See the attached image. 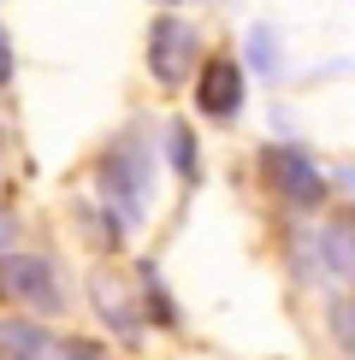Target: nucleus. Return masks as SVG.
I'll use <instances>...</instances> for the list:
<instances>
[{"label":"nucleus","instance_id":"1","mask_svg":"<svg viewBox=\"0 0 355 360\" xmlns=\"http://www.w3.org/2000/svg\"><path fill=\"white\" fill-rule=\"evenodd\" d=\"M266 177H273V189L285 195V201H296L302 213L325 207V177H320V166L302 148H266Z\"/></svg>","mask_w":355,"mask_h":360},{"label":"nucleus","instance_id":"2","mask_svg":"<svg viewBox=\"0 0 355 360\" xmlns=\"http://www.w3.org/2000/svg\"><path fill=\"white\" fill-rule=\"evenodd\" d=\"M148 65L160 83H184V71H196V30L184 18H154L148 30Z\"/></svg>","mask_w":355,"mask_h":360},{"label":"nucleus","instance_id":"3","mask_svg":"<svg viewBox=\"0 0 355 360\" xmlns=\"http://www.w3.org/2000/svg\"><path fill=\"white\" fill-rule=\"evenodd\" d=\"M0 290L30 302L36 313H54L59 307V283L48 272V260H30V254H0Z\"/></svg>","mask_w":355,"mask_h":360},{"label":"nucleus","instance_id":"4","mask_svg":"<svg viewBox=\"0 0 355 360\" xmlns=\"http://www.w3.org/2000/svg\"><path fill=\"white\" fill-rule=\"evenodd\" d=\"M196 107L201 118H237L243 112V65L237 59H207L201 77H196Z\"/></svg>","mask_w":355,"mask_h":360},{"label":"nucleus","instance_id":"5","mask_svg":"<svg viewBox=\"0 0 355 360\" xmlns=\"http://www.w3.org/2000/svg\"><path fill=\"white\" fill-rule=\"evenodd\" d=\"M172 160H178V177H184V184H196V177H201V166H196V142H189L184 124L172 130Z\"/></svg>","mask_w":355,"mask_h":360},{"label":"nucleus","instance_id":"6","mask_svg":"<svg viewBox=\"0 0 355 360\" xmlns=\"http://www.w3.org/2000/svg\"><path fill=\"white\" fill-rule=\"evenodd\" d=\"M0 342H6V349H36V354H48V337L30 331V325H0Z\"/></svg>","mask_w":355,"mask_h":360},{"label":"nucleus","instance_id":"7","mask_svg":"<svg viewBox=\"0 0 355 360\" xmlns=\"http://www.w3.org/2000/svg\"><path fill=\"white\" fill-rule=\"evenodd\" d=\"M0 83H12V41H6V30H0Z\"/></svg>","mask_w":355,"mask_h":360},{"label":"nucleus","instance_id":"8","mask_svg":"<svg viewBox=\"0 0 355 360\" xmlns=\"http://www.w3.org/2000/svg\"><path fill=\"white\" fill-rule=\"evenodd\" d=\"M166 6H172V0H166Z\"/></svg>","mask_w":355,"mask_h":360}]
</instances>
